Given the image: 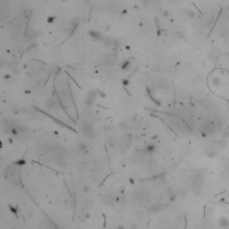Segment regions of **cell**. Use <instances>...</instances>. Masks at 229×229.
<instances>
[{
	"label": "cell",
	"mask_w": 229,
	"mask_h": 229,
	"mask_svg": "<svg viewBox=\"0 0 229 229\" xmlns=\"http://www.w3.org/2000/svg\"><path fill=\"white\" fill-rule=\"evenodd\" d=\"M81 129L83 134L87 135V136H90L92 134V132H93L92 124L89 121H83V123L81 125Z\"/></svg>",
	"instance_id": "6da1fadb"
},
{
	"label": "cell",
	"mask_w": 229,
	"mask_h": 229,
	"mask_svg": "<svg viewBox=\"0 0 229 229\" xmlns=\"http://www.w3.org/2000/svg\"><path fill=\"white\" fill-rule=\"evenodd\" d=\"M204 182V178L201 175H196L193 178V186L196 189H200L202 187V184Z\"/></svg>",
	"instance_id": "7a4b0ae2"
},
{
	"label": "cell",
	"mask_w": 229,
	"mask_h": 229,
	"mask_svg": "<svg viewBox=\"0 0 229 229\" xmlns=\"http://www.w3.org/2000/svg\"><path fill=\"white\" fill-rule=\"evenodd\" d=\"M46 107H47V108H48V109H55V108L57 107V103H56V101L55 100V99H49L46 101Z\"/></svg>",
	"instance_id": "3957f363"
},
{
	"label": "cell",
	"mask_w": 229,
	"mask_h": 229,
	"mask_svg": "<svg viewBox=\"0 0 229 229\" xmlns=\"http://www.w3.org/2000/svg\"><path fill=\"white\" fill-rule=\"evenodd\" d=\"M219 225L221 227H227L229 226V221L227 219V218L226 217H222L220 218L219 220Z\"/></svg>",
	"instance_id": "277c9868"
},
{
	"label": "cell",
	"mask_w": 229,
	"mask_h": 229,
	"mask_svg": "<svg viewBox=\"0 0 229 229\" xmlns=\"http://www.w3.org/2000/svg\"><path fill=\"white\" fill-rule=\"evenodd\" d=\"M158 85H159V87L160 89H163V90H167V89H168V86H169V84H168L167 81H166V80H159V81H158Z\"/></svg>",
	"instance_id": "5b68a950"
},
{
	"label": "cell",
	"mask_w": 229,
	"mask_h": 229,
	"mask_svg": "<svg viewBox=\"0 0 229 229\" xmlns=\"http://www.w3.org/2000/svg\"><path fill=\"white\" fill-rule=\"evenodd\" d=\"M114 61H115V59H114V57L112 56H107V57H106V63H107V64H109V65L114 64Z\"/></svg>",
	"instance_id": "8992f818"
},
{
	"label": "cell",
	"mask_w": 229,
	"mask_h": 229,
	"mask_svg": "<svg viewBox=\"0 0 229 229\" xmlns=\"http://www.w3.org/2000/svg\"><path fill=\"white\" fill-rule=\"evenodd\" d=\"M226 170H227V173H229V163H227V165H226Z\"/></svg>",
	"instance_id": "52a82bcc"
}]
</instances>
